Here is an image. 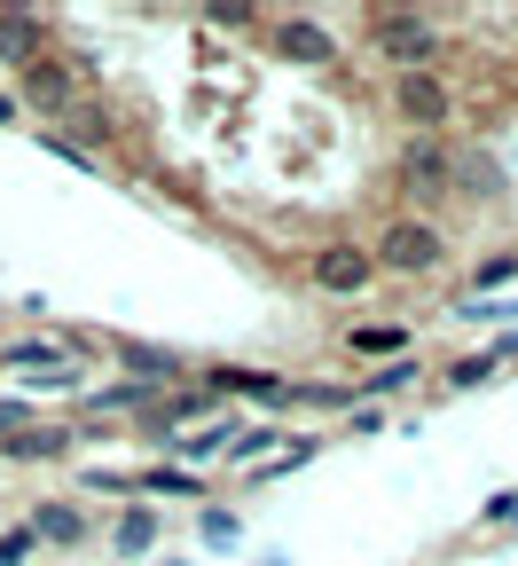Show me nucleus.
Listing matches in <instances>:
<instances>
[{"label": "nucleus", "instance_id": "obj_1", "mask_svg": "<svg viewBox=\"0 0 518 566\" xmlns=\"http://www.w3.org/2000/svg\"><path fill=\"white\" fill-rule=\"evenodd\" d=\"M369 268H393V275L440 268V229H432V221H393V229L378 237V252H369Z\"/></svg>", "mask_w": 518, "mask_h": 566}, {"label": "nucleus", "instance_id": "obj_2", "mask_svg": "<svg viewBox=\"0 0 518 566\" xmlns=\"http://www.w3.org/2000/svg\"><path fill=\"white\" fill-rule=\"evenodd\" d=\"M378 48H385L401 71H432L440 32H432V17H416V9H385V17H378Z\"/></svg>", "mask_w": 518, "mask_h": 566}, {"label": "nucleus", "instance_id": "obj_3", "mask_svg": "<svg viewBox=\"0 0 518 566\" xmlns=\"http://www.w3.org/2000/svg\"><path fill=\"white\" fill-rule=\"evenodd\" d=\"M17 103H32V111L63 118V111H80V87H71V71H63L55 55H32V63H24V95H17Z\"/></svg>", "mask_w": 518, "mask_h": 566}, {"label": "nucleus", "instance_id": "obj_4", "mask_svg": "<svg viewBox=\"0 0 518 566\" xmlns=\"http://www.w3.org/2000/svg\"><path fill=\"white\" fill-rule=\"evenodd\" d=\"M401 118L416 126V134H432V126H448V87L432 80V71H401Z\"/></svg>", "mask_w": 518, "mask_h": 566}, {"label": "nucleus", "instance_id": "obj_5", "mask_svg": "<svg viewBox=\"0 0 518 566\" xmlns=\"http://www.w3.org/2000/svg\"><path fill=\"white\" fill-rule=\"evenodd\" d=\"M275 48L290 55V63H307V71H323V63H338V40L315 24V17H283L275 24Z\"/></svg>", "mask_w": 518, "mask_h": 566}, {"label": "nucleus", "instance_id": "obj_6", "mask_svg": "<svg viewBox=\"0 0 518 566\" xmlns=\"http://www.w3.org/2000/svg\"><path fill=\"white\" fill-rule=\"evenodd\" d=\"M369 275H378V268H369V252H353V244H323V252H315V283H323V292H338V300H353Z\"/></svg>", "mask_w": 518, "mask_h": 566}, {"label": "nucleus", "instance_id": "obj_7", "mask_svg": "<svg viewBox=\"0 0 518 566\" xmlns=\"http://www.w3.org/2000/svg\"><path fill=\"white\" fill-rule=\"evenodd\" d=\"M95 346H103V354H118V363H126V370H134L141 386H166V378L181 370L166 346H141V338H95Z\"/></svg>", "mask_w": 518, "mask_h": 566}, {"label": "nucleus", "instance_id": "obj_8", "mask_svg": "<svg viewBox=\"0 0 518 566\" xmlns=\"http://www.w3.org/2000/svg\"><path fill=\"white\" fill-rule=\"evenodd\" d=\"M63 338H24V346H9V354H0V363H9V370H24V378H55V386H71V370H63Z\"/></svg>", "mask_w": 518, "mask_h": 566}, {"label": "nucleus", "instance_id": "obj_9", "mask_svg": "<svg viewBox=\"0 0 518 566\" xmlns=\"http://www.w3.org/2000/svg\"><path fill=\"white\" fill-rule=\"evenodd\" d=\"M32 55H47V48H40V24L17 17V9H0V63H17V71H24Z\"/></svg>", "mask_w": 518, "mask_h": 566}, {"label": "nucleus", "instance_id": "obj_10", "mask_svg": "<svg viewBox=\"0 0 518 566\" xmlns=\"http://www.w3.org/2000/svg\"><path fill=\"white\" fill-rule=\"evenodd\" d=\"M353 354H393V363H401V346H409V331L401 323H353V338H346Z\"/></svg>", "mask_w": 518, "mask_h": 566}, {"label": "nucleus", "instance_id": "obj_11", "mask_svg": "<svg viewBox=\"0 0 518 566\" xmlns=\"http://www.w3.org/2000/svg\"><path fill=\"white\" fill-rule=\"evenodd\" d=\"M24 535H32V543H40V535H47V543H80V535H87V520L71 512V504H47V512H40Z\"/></svg>", "mask_w": 518, "mask_h": 566}, {"label": "nucleus", "instance_id": "obj_12", "mask_svg": "<svg viewBox=\"0 0 518 566\" xmlns=\"http://www.w3.org/2000/svg\"><path fill=\"white\" fill-rule=\"evenodd\" d=\"M204 401H212V394H166V401L150 409V424H158V433H166V424H189V417H204Z\"/></svg>", "mask_w": 518, "mask_h": 566}, {"label": "nucleus", "instance_id": "obj_13", "mask_svg": "<svg viewBox=\"0 0 518 566\" xmlns=\"http://www.w3.org/2000/svg\"><path fill=\"white\" fill-rule=\"evenodd\" d=\"M110 543H118V551H126V558H134V551H150V543H158V520H150V512H126V520H118V535H110Z\"/></svg>", "mask_w": 518, "mask_h": 566}, {"label": "nucleus", "instance_id": "obj_14", "mask_svg": "<svg viewBox=\"0 0 518 566\" xmlns=\"http://www.w3.org/2000/svg\"><path fill=\"white\" fill-rule=\"evenodd\" d=\"M220 386H236V394H252V401H283V394H290V386H283V378H267V370H229Z\"/></svg>", "mask_w": 518, "mask_h": 566}, {"label": "nucleus", "instance_id": "obj_15", "mask_svg": "<svg viewBox=\"0 0 518 566\" xmlns=\"http://www.w3.org/2000/svg\"><path fill=\"white\" fill-rule=\"evenodd\" d=\"M63 449H71V433H9V457H24V464L32 457H63Z\"/></svg>", "mask_w": 518, "mask_h": 566}, {"label": "nucleus", "instance_id": "obj_16", "mask_svg": "<svg viewBox=\"0 0 518 566\" xmlns=\"http://www.w3.org/2000/svg\"><path fill=\"white\" fill-rule=\"evenodd\" d=\"M416 378V363H385V370H369V394H393V386H409Z\"/></svg>", "mask_w": 518, "mask_h": 566}, {"label": "nucleus", "instance_id": "obj_17", "mask_svg": "<svg viewBox=\"0 0 518 566\" xmlns=\"http://www.w3.org/2000/svg\"><path fill=\"white\" fill-rule=\"evenodd\" d=\"M448 378H456V386H479V378H495V354H472V363H456Z\"/></svg>", "mask_w": 518, "mask_h": 566}, {"label": "nucleus", "instance_id": "obj_18", "mask_svg": "<svg viewBox=\"0 0 518 566\" xmlns=\"http://www.w3.org/2000/svg\"><path fill=\"white\" fill-rule=\"evenodd\" d=\"M204 543H236V520L229 512H204Z\"/></svg>", "mask_w": 518, "mask_h": 566}, {"label": "nucleus", "instance_id": "obj_19", "mask_svg": "<svg viewBox=\"0 0 518 566\" xmlns=\"http://www.w3.org/2000/svg\"><path fill=\"white\" fill-rule=\"evenodd\" d=\"M24 551H32V535L17 527V535H0V566H24Z\"/></svg>", "mask_w": 518, "mask_h": 566}, {"label": "nucleus", "instance_id": "obj_20", "mask_svg": "<svg viewBox=\"0 0 518 566\" xmlns=\"http://www.w3.org/2000/svg\"><path fill=\"white\" fill-rule=\"evenodd\" d=\"M17 424H24V401H0V441H9Z\"/></svg>", "mask_w": 518, "mask_h": 566}, {"label": "nucleus", "instance_id": "obj_21", "mask_svg": "<svg viewBox=\"0 0 518 566\" xmlns=\"http://www.w3.org/2000/svg\"><path fill=\"white\" fill-rule=\"evenodd\" d=\"M17 111H24L17 95H0V126H17Z\"/></svg>", "mask_w": 518, "mask_h": 566}, {"label": "nucleus", "instance_id": "obj_22", "mask_svg": "<svg viewBox=\"0 0 518 566\" xmlns=\"http://www.w3.org/2000/svg\"><path fill=\"white\" fill-rule=\"evenodd\" d=\"M503 354H518V331H510V338H503ZM503 354H495V363H503Z\"/></svg>", "mask_w": 518, "mask_h": 566}]
</instances>
